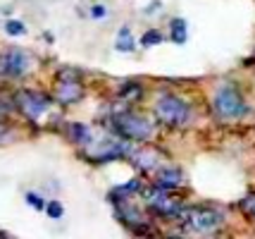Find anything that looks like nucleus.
Wrapping results in <instances>:
<instances>
[{"label":"nucleus","mask_w":255,"mask_h":239,"mask_svg":"<svg viewBox=\"0 0 255 239\" xmlns=\"http://www.w3.org/2000/svg\"><path fill=\"white\" fill-rule=\"evenodd\" d=\"M215 110L220 117L234 120V117H241L246 113V101L234 86H222L215 93Z\"/></svg>","instance_id":"f257e3e1"},{"label":"nucleus","mask_w":255,"mask_h":239,"mask_svg":"<svg viewBox=\"0 0 255 239\" xmlns=\"http://www.w3.org/2000/svg\"><path fill=\"white\" fill-rule=\"evenodd\" d=\"M157 117L167 122V125H186L191 117V110L189 105L177 98V96H165V98H160L157 101Z\"/></svg>","instance_id":"f03ea898"},{"label":"nucleus","mask_w":255,"mask_h":239,"mask_svg":"<svg viewBox=\"0 0 255 239\" xmlns=\"http://www.w3.org/2000/svg\"><path fill=\"white\" fill-rule=\"evenodd\" d=\"M184 223L186 228L196 230V232H212L215 228H220L222 216L212 208H191L184 213Z\"/></svg>","instance_id":"7ed1b4c3"},{"label":"nucleus","mask_w":255,"mask_h":239,"mask_svg":"<svg viewBox=\"0 0 255 239\" xmlns=\"http://www.w3.org/2000/svg\"><path fill=\"white\" fill-rule=\"evenodd\" d=\"M115 122H117V132L127 139H148L150 129H153L150 122L143 120V117H138V115H122Z\"/></svg>","instance_id":"20e7f679"},{"label":"nucleus","mask_w":255,"mask_h":239,"mask_svg":"<svg viewBox=\"0 0 255 239\" xmlns=\"http://www.w3.org/2000/svg\"><path fill=\"white\" fill-rule=\"evenodd\" d=\"M150 206L155 211H160V213H165V216H177L179 213V201H174L172 194H167V189L153 194L150 196Z\"/></svg>","instance_id":"39448f33"},{"label":"nucleus","mask_w":255,"mask_h":239,"mask_svg":"<svg viewBox=\"0 0 255 239\" xmlns=\"http://www.w3.org/2000/svg\"><path fill=\"white\" fill-rule=\"evenodd\" d=\"M26 55L24 53H19V50H12V53H7V60H5V72L7 74H22L24 69H26Z\"/></svg>","instance_id":"423d86ee"},{"label":"nucleus","mask_w":255,"mask_h":239,"mask_svg":"<svg viewBox=\"0 0 255 239\" xmlns=\"http://www.w3.org/2000/svg\"><path fill=\"white\" fill-rule=\"evenodd\" d=\"M22 98V105H24V110L29 115H38V113H43L45 108H48V101H38L41 96H36V93H22L19 96Z\"/></svg>","instance_id":"0eeeda50"},{"label":"nucleus","mask_w":255,"mask_h":239,"mask_svg":"<svg viewBox=\"0 0 255 239\" xmlns=\"http://www.w3.org/2000/svg\"><path fill=\"white\" fill-rule=\"evenodd\" d=\"M181 184V172L179 170H162L157 175V187L160 189H172Z\"/></svg>","instance_id":"6e6552de"},{"label":"nucleus","mask_w":255,"mask_h":239,"mask_svg":"<svg viewBox=\"0 0 255 239\" xmlns=\"http://www.w3.org/2000/svg\"><path fill=\"white\" fill-rule=\"evenodd\" d=\"M169 36H172L174 43H184L186 41V22L184 19H174L172 29H169Z\"/></svg>","instance_id":"1a4fd4ad"},{"label":"nucleus","mask_w":255,"mask_h":239,"mask_svg":"<svg viewBox=\"0 0 255 239\" xmlns=\"http://www.w3.org/2000/svg\"><path fill=\"white\" fill-rule=\"evenodd\" d=\"M160 41H162L160 31H148V34L143 36V46H153V43H160Z\"/></svg>","instance_id":"9d476101"},{"label":"nucleus","mask_w":255,"mask_h":239,"mask_svg":"<svg viewBox=\"0 0 255 239\" xmlns=\"http://www.w3.org/2000/svg\"><path fill=\"white\" fill-rule=\"evenodd\" d=\"M241 206H244V211L248 213V216L255 218V194H253V196H248V199H244V204H241Z\"/></svg>","instance_id":"9b49d317"},{"label":"nucleus","mask_w":255,"mask_h":239,"mask_svg":"<svg viewBox=\"0 0 255 239\" xmlns=\"http://www.w3.org/2000/svg\"><path fill=\"white\" fill-rule=\"evenodd\" d=\"M5 29H7V34H12V36L24 34V24H19V22H7L5 24Z\"/></svg>","instance_id":"f8f14e48"},{"label":"nucleus","mask_w":255,"mask_h":239,"mask_svg":"<svg viewBox=\"0 0 255 239\" xmlns=\"http://www.w3.org/2000/svg\"><path fill=\"white\" fill-rule=\"evenodd\" d=\"M26 201H29L33 208H38V211H41V208H45L43 199H41V196H36V194H26Z\"/></svg>","instance_id":"ddd939ff"},{"label":"nucleus","mask_w":255,"mask_h":239,"mask_svg":"<svg viewBox=\"0 0 255 239\" xmlns=\"http://www.w3.org/2000/svg\"><path fill=\"white\" fill-rule=\"evenodd\" d=\"M48 216H50V218H60V216H62V206L57 204V201L48 204Z\"/></svg>","instance_id":"4468645a"},{"label":"nucleus","mask_w":255,"mask_h":239,"mask_svg":"<svg viewBox=\"0 0 255 239\" xmlns=\"http://www.w3.org/2000/svg\"><path fill=\"white\" fill-rule=\"evenodd\" d=\"M91 12H93V17H103V14H105V7H100L98 5V7H93Z\"/></svg>","instance_id":"2eb2a0df"}]
</instances>
